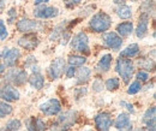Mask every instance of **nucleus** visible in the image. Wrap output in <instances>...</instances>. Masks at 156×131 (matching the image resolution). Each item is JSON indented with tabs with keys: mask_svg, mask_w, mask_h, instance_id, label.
Returning a JSON list of instances; mask_svg holds the SVG:
<instances>
[{
	"mask_svg": "<svg viewBox=\"0 0 156 131\" xmlns=\"http://www.w3.org/2000/svg\"><path fill=\"white\" fill-rule=\"evenodd\" d=\"M115 70H117V72L119 74V76L121 77L122 82L125 84H127L131 81L133 74H135V65L131 61V59H126V58L120 56L117 60Z\"/></svg>",
	"mask_w": 156,
	"mask_h": 131,
	"instance_id": "f257e3e1",
	"label": "nucleus"
},
{
	"mask_svg": "<svg viewBox=\"0 0 156 131\" xmlns=\"http://www.w3.org/2000/svg\"><path fill=\"white\" fill-rule=\"evenodd\" d=\"M77 120V112L75 111H67V112L60 114L59 119L52 125L51 131H67L72 128V125Z\"/></svg>",
	"mask_w": 156,
	"mask_h": 131,
	"instance_id": "f03ea898",
	"label": "nucleus"
},
{
	"mask_svg": "<svg viewBox=\"0 0 156 131\" xmlns=\"http://www.w3.org/2000/svg\"><path fill=\"white\" fill-rule=\"evenodd\" d=\"M111 25H112V19L105 12H98L91 17L89 22V27L95 33H106L111 28Z\"/></svg>",
	"mask_w": 156,
	"mask_h": 131,
	"instance_id": "7ed1b4c3",
	"label": "nucleus"
},
{
	"mask_svg": "<svg viewBox=\"0 0 156 131\" xmlns=\"http://www.w3.org/2000/svg\"><path fill=\"white\" fill-rule=\"evenodd\" d=\"M17 29L20 33H34V31H41L43 30V24L40 20H33L29 18L20 19L17 23Z\"/></svg>",
	"mask_w": 156,
	"mask_h": 131,
	"instance_id": "20e7f679",
	"label": "nucleus"
},
{
	"mask_svg": "<svg viewBox=\"0 0 156 131\" xmlns=\"http://www.w3.org/2000/svg\"><path fill=\"white\" fill-rule=\"evenodd\" d=\"M71 48L76 52H89V38L83 31H79L71 40Z\"/></svg>",
	"mask_w": 156,
	"mask_h": 131,
	"instance_id": "39448f33",
	"label": "nucleus"
},
{
	"mask_svg": "<svg viewBox=\"0 0 156 131\" xmlns=\"http://www.w3.org/2000/svg\"><path fill=\"white\" fill-rule=\"evenodd\" d=\"M58 15H59L58 7H54V6H44V4L43 5H39L34 10V16L36 18L51 19V18H55Z\"/></svg>",
	"mask_w": 156,
	"mask_h": 131,
	"instance_id": "423d86ee",
	"label": "nucleus"
},
{
	"mask_svg": "<svg viewBox=\"0 0 156 131\" xmlns=\"http://www.w3.org/2000/svg\"><path fill=\"white\" fill-rule=\"evenodd\" d=\"M20 58V51L18 48H5L1 53L2 64L5 66H13Z\"/></svg>",
	"mask_w": 156,
	"mask_h": 131,
	"instance_id": "0eeeda50",
	"label": "nucleus"
},
{
	"mask_svg": "<svg viewBox=\"0 0 156 131\" xmlns=\"http://www.w3.org/2000/svg\"><path fill=\"white\" fill-rule=\"evenodd\" d=\"M40 110L46 115H55L61 111V104L59 102L58 99L53 97V99H49L48 101H46L44 104H41Z\"/></svg>",
	"mask_w": 156,
	"mask_h": 131,
	"instance_id": "6e6552de",
	"label": "nucleus"
},
{
	"mask_svg": "<svg viewBox=\"0 0 156 131\" xmlns=\"http://www.w3.org/2000/svg\"><path fill=\"white\" fill-rule=\"evenodd\" d=\"M64 71H65V60L62 58H57L48 67V77L52 81L58 79L64 74Z\"/></svg>",
	"mask_w": 156,
	"mask_h": 131,
	"instance_id": "1a4fd4ad",
	"label": "nucleus"
},
{
	"mask_svg": "<svg viewBox=\"0 0 156 131\" xmlns=\"http://www.w3.org/2000/svg\"><path fill=\"white\" fill-rule=\"evenodd\" d=\"M6 79L15 86H23L28 81V75L24 70L20 69H11L6 74Z\"/></svg>",
	"mask_w": 156,
	"mask_h": 131,
	"instance_id": "9d476101",
	"label": "nucleus"
},
{
	"mask_svg": "<svg viewBox=\"0 0 156 131\" xmlns=\"http://www.w3.org/2000/svg\"><path fill=\"white\" fill-rule=\"evenodd\" d=\"M95 125L98 131H109L111 126L113 125L112 115L107 112L98 113L95 117Z\"/></svg>",
	"mask_w": 156,
	"mask_h": 131,
	"instance_id": "9b49d317",
	"label": "nucleus"
},
{
	"mask_svg": "<svg viewBox=\"0 0 156 131\" xmlns=\"http://www.w3.org/2000/svg\"><path fill=\"white\" fill-rule=\"evenodd\" d=\"M102 40L105 42V45L108 47V48H112L114 51H119L121 48V45H122V40L121 38L118 35L117 33L114 31H109V33H105L102 35Z\"/></svg>",
	"mask_w": 156,
	"mask_h": 131,
	"instance_id": "f8f14e48",
	"label": "nucleus"
},
{
	"mask_svg": "<svg viewBox=\"0 0 156 131\" xmlns=\"http://www.w3.org/2000/svg\"><path fill=\"white\" fill-rule=\"evenodd\" d=\"M20 97V92L12 87V86H4L0 88V99L6 101V102H13V101H18Z\"/></svg>",
	"mask_w": 156,
	"mask_h": 131,
	"instance_id": "ddd939ff",
	"label": "nucleus"
},
{
	"mask_svg": "<svg viewBox=\"0 0 156 131\" xmlns=\"http://www.w3.org/2000/svg\"><path fill=\"white\" fill-rule=\"evenodd\" d=\"M40 41L37 36L35 34H31V33H28L25 34L23 38H20L18 40V45H20L22 48L27 49V51H33L35 49L37 46H39Z\"/></svg>",
	"mask_w": 156,
	"mask_h": 131,
	"instance_id": "4468645a",
	"label": "nucleus"
},
{
	"mask_svg": "<svg viewBox=\"0 0 156 131\" xmlns=\"http://www.w3.org/2000/svg\"><path fill=\"white\" fill-rule=\"evenodd\" d=\"M155 120H156V108L155 106L148 108L144 115H143V119L142 122L145 124L148 131H155Z\"/></svg>",
	"mask_w": 156,
	"mask_h": 131,
	"instance_id": "2eb2a0df",
	"label": "nucleus"
},
{
	"mask_svg": "<svg viewBox=\"0 0 156 131\" xmlns=\"http://www.w3.org/2000/svg\"><path fill=\"white\" fill-rule=\"evenodd\" d=\"M149 16L145 13H142L139 17V22L136 29V35L138 38H144L148 34V25H149Z\"/></svg>",
	"mask_w": 156,
	"mask_h": 131,
	"instance_id": "dca6fc26",
	"label": "nucleus"
},
{
	"mask_svg": "<svg viewBox=\"0 0 156 131\" xmlns=\"http://www.w3.org/2000/svg\"><path fill=\"white\" fill-rule=\"evenodd\" d=\"M25 125L29 131H46V123L41 119V118H36V117H30L27 119Z\"/></svg>",
	"mask_w": 156,
	"mask_h": 131,
	"instance_id": "f3484780",
	"label": "nucleus"
},
{
	"mask_svg": "<svg viewBox=\"0 0 156 131\" xmlns=\"http://www.w3.org/2000/svg\"><path fill=\"white\" fill-rule=\"evenodd\" d=\"M133 31V24L132 22H122L118 24L117 27V34L120 38H127L132 34Z\"/></svg>",
	"mask_w": 156,
	"mask_h": 131,
	"instance_id": "a211bd4d",
	"label": "nucleus"
},
{
	"mask_svg": "<svg viewBox=\"0 0 156 131\" xmlns=\"http://www.w3.org/2000/svg\"><path fill=\"white\" fill-rule=\"evenodd\" d=\"M112 56L111 54H105L101 56V59L98 60V65H96V70L98 72H107L111 69V64H112Z\"/></svg>",
	"mask_w": 156,
	"mask_h": 131,
	"instance_id": "6ab92c4d",
	"label": "nucleus"
},
{
	"mask_svg": "<svg viewBox=\"0 0 156 131\" xmlns=\"http://www.w3.org/2000/svg\"><path fill=\"white\" fill-rule=\"evenodd\" d=\"M28 81H29L30 86H31L33 88L37 89V90L42 89L43 86H44V78H43V76L41 75V74H39V72H34L33 75L28 78Z\"/></svg>",
	"mask_w": 156,
	"mask_h": 131,
	"instance_id": "aec40b11",
	"label": "nucleus"
},
{
	"mask_svg": "<svg viewBox=\"0 0 156 131\" xmlns=\"http://www.w3.org/2000/svg\"><path fill=\"white\" fill-rule=\"evenodd\" d=\"M76 75H77V83L83 84L89 81L90 75H91V70L87 66H80V69L78 70V72H76Z\"/></svg>",
	"mask_w": 156,
	"mask_h": 131,
	"instance_id": "412c9836",
	"label": "nucleus"
},
{
	"mask_svg": "<svg viewBox=\"0 0 156 131\" xmlns=\"http://www.w3.org/2000/svg\"><path fill=\"white\" fill-rule=\"evenodd\" d=\"M139 46L137 43H131L130 46H127L125 49H122L120 52V56L122 58H133L139 53Z\"/></svg>",
	"mask_w": 156,
	"mask_h": 131,
	"instance_id": "4be33fe9",
	"label": "nucleus"
},
{
	"mask_svg": "<svg viewBox=\"0 0 156 131\" xmlns=\"http://www.w3.org/2000/svg\"><path fill=\"white\" fill-rule=\"evenodd\" d=\"M117 15L121 19H129L132 17V9L127 5H120L117 9Z\"/></svg>",
	"mask_w": 156,
	"mask_h": 131,
	"instance_id": "5701e85b",
	"label": "nucleus"
},
{
	"mask_svg": "<svg viewBox=\"0 0 156 131\" xmlns=\"http://www.w3.org/2000/svg\"><path fill=\"white\" fill-rule=\"evenodd\" d=\"M70 66H83L85 63H87V58L83 56H77V54H73V56H70L67 59Z\"/></svg>",
	"mask_w": 156,
	"mask_h": 131,
	"instance_id": "b1692460",
	"label": "nucleus"
},
{
	"mask_svg": "<svg viewBox=\"0 0 156 131\" xmlns=\"http://www.w3.org/2000/svg\"><path fill=\"white\" fill-rule=\"evenodd\" d=\"M113 123H114V125H115L117 129H120V128L125 126L126 124L130 123V115H129V113H125V112L120 113L117 117L115 122H113Z\"/></svg>",
	"mask_w": 156,
	"mask_h": 131,
	"instance_id": "393cba45",
	"label": "nucleus"
},
{
	"mask_svg": "<svg viewBox=\"0 0 156 131\" xmlns=\"http://www.w3.org/2000/svg\"><path fill=\"white\" fill-rule=\"evenodd\" d=\"M20 126L22 124L18 119H11L0 129V131H17L20 129Z\"/></svg>",
	"mask_w": 156,
	"mask_h": 131,
	"instance_id": "a878e982",
	"label": "nucleus"
},
{
	"mask_svg": "<svg viewBox=\"0 0 156 131\" xmlns=\"http://www.w3.org/2000/svg\"><path fill=\"white\" fill-rule=\"evenodd\" d=\"M119 86H120V81H119L118 77H111V78H108V79L106 81V83H105L106 89L109 90V92L117 90L118 88H119Z\"/></svg>",
	"mask_w": 156,
	"mask_h": 131,
	"instance_id": "bb28decb",
	"label": "nucleus"
},
{
	"mask_svg": "<svg viewBox=\"0 0 156 131\" xmlns=\"http://www.w3.org/2000/svg\"><path fill=\"white\" fill-rule=\"evenodd\" d=\"M12 111H13V108L10 104H7L4 100H0V119L5 118L6 115H10L12 113Z\"/></svg>",
	"mask_w": 156,
	"mask_h": 131,
	"instance_id": "cd10ccee",
	"label": "nucleus"
},
{
	"mask_svg": "<svg viewBox=\"0 0 156 131\" xmlns=\"http://www.w3.org/2000/svg\"><path fill=\"white\" fill-rule=\"evenodd\" d=\"M154 10H155V5H154V0H147L143 2L142 5V13H145L150 17V15H154Z\"/></svg>",
	"mask_w": 156,
	"mask_h": 131,
	"instance_id": "c85d7f7f",
	"label": "nucleus"
},
{
	"mask_svg": "<svg viewBox=\"0 0 156 131\" xmlns=\"http://www.w3.org/2000/svg\"><path fill=\"white\" fill-rule=\"evenodd\" d=\"M140 89H142V83L139 81H135V82H132L130 84V87L127 89V94L129 95H135V94L139 93Z\"/></svg>",
	"mask_w": 156,
	"mask_h": 131,
	"instance_id": "c756f323",
	"label": "nucleus"
},
{
	"mask_svg": "<svg viewBox=\"0 0 156 131\" xmlns=\"http://www.w3.org/2000/svg\"><path fill=\"white\" fill-rule=\"evenodd\" d=\"M145 60H147V63H144L143 59L139 60V61H138L139 66H140L142 69H147L148 71H149V70L153 71V70H154V60H150V59H145Z\"/></svg>",
	"mask_w": 156,
	"mask_h": 131,
	"instance_id": "7c9ffc66",
	"label": "nucleus"
},
{
	"mask_svg": "<svg viewBox=\"0 0 156 131\" xmlns=\"http://www.w3.org/2000/svg\"><path fill=\"white\" fill-rule=\"evenodd\" d=\"M9 36V31L5 27V23L2 19H0V40H5Z\"/></svg>",
	"mask_w": 156,
	"mask_h": 131,
	"instance_id": "2f4dec72",
	"label": "nucleus"
},
{
	"mask_svg": "<svg viewBox=\"0 0 156 131\" xmlns=\"http://www.w3.org/2000/svg\"><path fill=\"white\" fill-rule=\"evenodd\" d=\"M149 78H150V76H149V72H148V71L140 70V71L137 72V79L140 81V82H147Z\"/></svg>",
	"mask_w": 156,
	"mask_h": 131,
	"instance_id": "473e14b6",
	"label": "nucleus"
},
{
	"mask_svg": "<svg viewBox=\"0 0 156 131\" xmlns=\"http://www.w3.org/2000/svg\"><path fill=\"white\" fill-rule=\"evenodd\" d=\"M102 89H103V83H102V81H101L100 78H96V79L94 81V83H93V90H94L95 93H100V92H102Z\"/></svg>",
	"mask_w": 156,
	"mask_h": 131,
	"instance_id": "72a5a7b5",
	"label": "nucleus"
},
{
	"mask_svg": "<svg viewBox=\"0 0 156 131\" xmlns=\"http://www.w3.org/2000/svg\"><path fill=\"white\" fill-rule=\"evenodd\" d=\"M62 1H64V4H65L67 7H73V6L78 5L82 0H62Z\"/></svg>",
	"mask_w": 156,
	"mask_h": 131,
	"instance_id": "f704fd0d",
	"label": "nucleus"
},
{
	"mask_svg": "<svg viewBox=\"0 0 156 131\" xmlns=\"http://www.w3.org/2000/svg\"><path fill=\"white\" fill-rule=\"evenodd\" d=\"M75 75H76V69L73 66L67 67V70H66V77L67 78H72V77H75Z\"/></svg>",
	"mask_w": 156,
	"mask_h": 131,
	"instance_id": "c9c22d12",
	"label": "nucleus"
},
{
	"mask_svg": "<svg viewBox=\"0 0 156 131\" xmlns=\"http://www.w3.org/2000/svg\"><path fill=\"white\" fill-rule=\"evenodd\" d=\"M7 13H9V17H10V18H9V22H10V23H13V19L16 18V16H17L16 10H15V9H11Z\"/></svg>",
	"mask_w": 156,
	"mask_h": 131,
	"instance_id": "e433bc0d",
	"label": "nucleus"
},
{
	"mask_svg": "<svg viewBox=\"0 0 156 131\" xmlns=\"http://www.w3.org/2000/svg\"><path fill=\"white\" fill-rule=\"evenodd\" d=\"M120 105H121V106H125V107H126V108H127L131 113L135 112V108H133V106H132L131 104H127V102H125V101H121V102H120Z\"/></svg>",
	"mask_w": 156,
	"mask_h": 131,
	"instance_id": "4c0bfd02",
	"label": "nucleus"
},
{
	"mask_svg": "<svg viewBox=\"0 0 156 131\" xmlns=\"http://www.w3.org/2000/svg\"><path fill=\"white\" fill-rule=\"evenodd\" d=\"M133 129V125H132V123L130 122L129 124H126L125 126H122V128H120V129H118L119 131H132Z\"/></svg>",
	"mask_w": 156,
	"mask_h": 131,
	"instance_id": "58836bf2",
	"label": "nucleus"
},
{
	"mask_svg": "<svg viewBox=\"0 0 156 131\" xmlns=\"http://www.w3.org/2000/svg\"><path fill=\"white\" fill-rule=\"evenodd\" d=\"M69 38H70V34L66 31L65 34H62V41H61V45H66V43H67V41H69Z\"/></svg>",
	"mask_w": 156,
	"mask_h": 131,
	"instance_id": "ea45409f",
	"label": "nucleus"
},
{
	"mask_svg": "<svg viewBox=\"0 0 156 131\" xmlns=\"http://www.w3.org/2000/svg\"><path fill=\"white\" fill-rule=\"evenodd\" d=\"M49 0H35V5L36 6H39V5H43V4H46V2H48Z\"/></svg>",
	"mask_w": 156,
	"mask_h": 131,
	"instance_id": "a19ab883",
	"label": "nucleus"
},
{
	"mask_svg": "<svg viewBox=\"0 0 156 131\" xmlns=\"http://www.w3.org/2000/svg\"><path fill=\"white\" fill-rule=\"evenodd\" d=\"M113 1H114L115 4H120V5H121V4H124L125 0H113Z\"/></svg>",
	"mask_w": 156,
	"mask_h": 131,
	"instance_id": "79ce46f5",
	"label": "nucleus"
},
{
	"mask_svg": "<svg viewBox=\"0 0 156 131\" xmlns=\"http://www.w3.org/2000/svg\"><path fill=\"white\" fill-rule=\"evenodd\" d=\"M2 7H4V5H2V4H0V12H1V10H2Z\"/></svg>",
	"mask_w": 156,
	"mask_h": 131,
	"instance_id": "37998d69",
	"label": "nucleus"
},
{
	"mask_svg": "<svg viewBox=\"0 0 156 131\" xmlns=\"http://www.w3.org/2000/svg\"><path fill=\"white\" fill-rule=\"evenodd\" d=\"M135 131H145V130H144V129H136Z\"/></svg>",
	"mask_w": 156,
	"mask_h": 131,
	"instance_id": "c03bdc74",
	"label": "nucleus"
},
{
	"mask_svg": "<svg viewBox=\"0 0 156 131\" xmlns=\"http://www.w3.org/2000/svg\"><path fill=\"white\" fill-rule=\"evenodd\" d=\"M132 1H138V0H132Z\"/></svg>",
	"mask_w": 156,
	"mask_h": 131,
	"instance_id": "a18cd8bd",
	"label": "nucleus"
},
{
	"mask_svg": "<svg viewBox=\"0 0 156 131\" xmlns=\"http://www.w3.org/2000/svg\"><path fill=\"white\" fill-rule=\"evenodd\" d=\"M88 131H91V130H88Z\"/></svg>",
	"mask_w": 156,
	"mask_h": 131,
	"instance_id": "49530a36",
	"label": "nucleus"
}]
</instances>
